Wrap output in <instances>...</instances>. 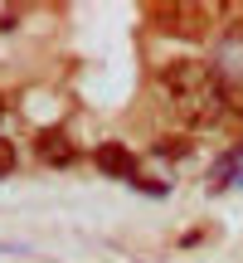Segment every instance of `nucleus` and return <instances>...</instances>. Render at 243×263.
<instances>
[{
  "mask_svg": "<svg viewBox=\"0 0 243 263\" xmlns=\"http://www.w3.org/2000/svg\"><path fill=\"white\" fill-rule=\"evenodd\" d=\"M160 88H166V98L190 122H209V117L224 112V83H219L214 68L199 64V59H175V64H166Z\"/></svg>",
  "mask_w": 243,
  "mask_h": 263,
  "instance_id": "1",
  "label": "nucleus"
},
{
  "mask_svg": "<svg viewBox=\"0 0 243 263\" xmlns=\"http://www.w3.org/2000/svg\"><path fill=\"white\" fill-rule=\"evenodd\" d=\"M97 166L107 171V176H117V180H136V161H131V151H121L107 141L103 151H97Z\"/></svg>",
  "mask_w": 243,
  "mask_h": 263,
  "instance_id": "2",
  "label": "nucleus"
},
{
  "mask_svg": "<svg viewBox=\"0 0 243 263\" xmlns=\"http://www.w3.org/2000/svg\"><path fill=\"white\" fill-rule=\"evenodd\" d=\"M39 156L49 161V166H73V141L64 137V132H44V137H39Z\"/></svg>",
  "mask_w": 243,
  "mask_h": 263,
  "instance_id": "3",
  "label": "nucleus"
},
{
  "mask_svg": "<svg viewBox=\"0 0 243 263\" xmlns=\"http://www.w3.org/2000/svg\"><path fill=\"white\" fill-rule=\"evenodd\" d=\"M15 171V151H10V141H0V176H10Z\"/></svg>",
  "mask_w": 243,
  "mask_h": 263,
  "instance_id": "4",
  "label": "nucleus"
}]
</instances>
